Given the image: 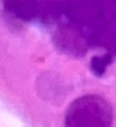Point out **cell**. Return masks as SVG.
<instances>
[{
	"label": "cell",
	"instance_id": "obj_1",
	"mask_svg": "<svg viewBox=\"0 0 116 127\" xmlns=\"http://www.w3.org/2000/svg\"><path fill=\"white\" fill-rule=\"evenodd\" d=\"M11 18L41 25L65 53L116 56V0H1Z\"/></svg>",
	"mask_w": 116,
	"mask_h": 127
},
{
	"label": "cell",
	"instance_id": "obj_2",
	"mask_svg": "<svg viewBox=\"0 0 116 127\" xmlns=\"http://www.w3.org/2000/svg\"><path fill=\"white\" fill-rule=\"evenodd\" d=\"M112 108L98 95H85L75 99L65 115V127H111Z\"/></svg>",
	"mask_w": 116,
	"mask_h": 127
}]
</instances>
